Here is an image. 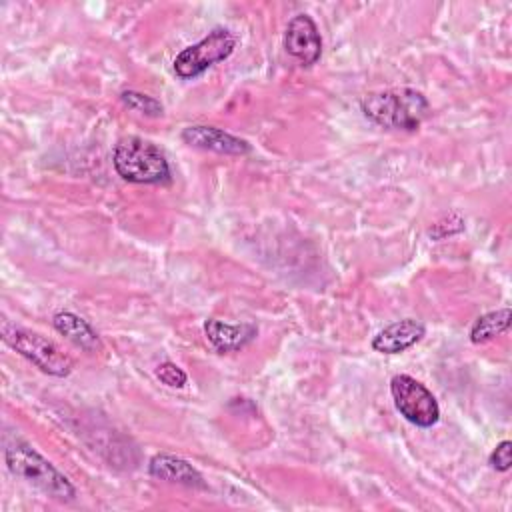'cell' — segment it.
<instances>
[{
  "instance_id": "6da1fadb",
  "label": "cell",
  "mask_w": 512,
  "mask_h": 512,
  "mask_svg": "<svg viewBox=\"0 0 512 512\" xmlns=\"http://www.w3.org/2000/svg\"><path fill=\"white\" fill-rule=\"evenodd\" d=\"M366 118L388 130H416L430 114L426 96L414 88L370 92L360 100Z\"/></svg>"
},
{
  "instance_id": "7a4b0ae2",
  "label": "cell",
  "mask_w": 512,
  "mask_h": 512,
  "mask_svg": "<svg viewBox=\"0 0 512 512\" xmlns=\"http://www.w3.org/2000/svg\"><path fill=\"white\" fill-rule=\"evenodd\" d=\"M4 460L8 470L26 480L28 484L42 490L46 496H52L62 502H70L76 496L74 484L42 454L24 442H14L4 450Z\"/></svg>"
},
{
  "instance_id": "3957f363",
  "label": "cell",
  "mask_w": 512,
  "mask_h": 512,
  "mask_svg": "<svg viewBox=\"0 0 512 512\" xmlns=\"http://www.w3.org/2000/svg\"><path fill=\"white\" fill-rule=\"evenodd\" d=\"M112 164L126 182L164 184L170 180V164L164 152L140 136L122 138L114 148Z\"/></svg>"
},
{
  "instance_id": "277c9868",
  "label": "cell",
  "mask_w": 512,
  "mask_h": 512,
  "mask_svg": "<svg viewBox=\"0 0 512 512\" xmlns=\"http://www.w3.org/2000/svg\"><path fill=\"white\" fill-rule=\"evenodd\" d=\"M0 334H2V340L12 350H16L20 356H24L36 368H40L42 372H46L50 376L64 378L74 368L72 360L64 352H60V348L56 344H52L50 340H46L44 336H40L32 330L16 326L10 320H2Z\"/></svg>"
},
{
  "instance_id": "5b68a950",
  "label": "cell",
  "mask_w": 512,
  "mask_h": 512,
  "mask_svg": "<svg viewBox=\"0 0 512 512\" xmlns=\"http://www.w3.org/2000/svg\"><path fill=\"white\" fill-rule=\"evenodd\" d=\"M236 44L238 40L228 28H214L212 32H208V36H204L192 46H186L176 54L172 62L174 72L182 80L196 78L202 72H206L210 66L226 60L234 52Z\"/></svg>"
},
{
  "instance_id": "8992f818",
  "label": "cell",
  "mask_w": 512,
  "mask_h": 512,
  "mask_svg": "<svg viewBox=\"0 0 512 512\" xmlns=\"http://www.w3.org/2000/svg\"><path fill=\"white\" fill-rule=\"evenodd\" d=\"M390 392L398 412L414 426L430 428L440 420V406L434 394L416 378L396 374L390 380Z\"/></svg>"
},
{
  "instance_id": "52a82bcc",
  "label": "cell",
  "mask_w": 512,
  "mask_h": 512,
  "mask_svg": "<svg viewBox=\"0 0 512 512\" xmlns=\"http://www.w3.org/2000/svg\"><path fill=\"white\" fill-rule=\"evenodd\" d=\"M284 48L302 66H314L322 56V38L308 14H296L284 30Z\"/></svg>"
},
{
  "instance_id": "ba28073f",
  "label": "cell",
  "mask_w": 512,
  "mask_h": 512,
  "mask_svg": "<svg viewBox=\"0 0 512 512\" xmlns=\"http://www.w3.org/2000/svg\"><path fill=\"white\" fill-rule=\"evenodd\" d=\"M182 140L194 148L228 154V156H242L250 152V144L246 140L234 134H228L216 126H204V124L186 126L182 130Z\"/></svg>"
},
{
  "instance_id": "9c48e42d",
  "label": "cell",
  "mask_w": 512,
  "mask_h": 512,
  "mask_svg": "<svg viewBox=\"0 0 512 512\" xmlns=\"http://www.w3.org/2000/svg\"><path fill=\"white\" fill-rule=\"evenodd\" d=\"M426 334V326L414 318H402L382 328L372 338V348L380 354H400L420 342Z\"/></svg>"
},
{
  "instance_id": "30bf717a",
  "label": "cell",
  "mask_w": 512,
  "mask_h": 512,
  "mask_svg": "<svg viewBox=\"0 0 512 512\" xmlns=\"http://www.w3.org/2000/svg\"><path fill=\"white\" fill-rule=\"evenodd\" d=\"M204 336L220 354L238 352L258 336V326L252 322L228 324L216 318H208L204 322Z\"/></svg>"
},
{
  "instance_id": "8fae6325",
  "label": "cell",
  "mask_w": 512,
  "mask_h": 512,
  "mask_svg": "<svg viewBox=\"0 0 512 512\" xmlns=\"http://www.w3.org/2000/svg\"><path fill=\"white\" fill-rule=\"evenodd\" d=\"M148 474L158 480L182 484L188 488H206L204 476L188 460L174 454L152 456L148 464Z\"/></svg>"
},
{
  "instance_id": "7c38bea8",
  "label": "cell",
  "mask_w": 512,
  "mask_h": 512,
  "mask_svg": "<svg viewBox=\"0 0 512 512\" xmlns=\"http://www.w3.org/2000/svg\"><path fill=\"white\" fill-rule=\"evenodd\" d=\"M52 326L58 334H62L66 340H70L74 346L86 352H94L100 348V338L96 330L74 312H56L52 318Z\"/></svg>"
},
{
  "instance_id": "4fadbf2b",
  "label": "cell",
  "mask_w": 512,
  "mask_h": 512,
  "mask_svg": "<svg viewBox=\"0 0 512 512\" xmlns=\"http://www.w3.org/2000/svg\"><path fill=\"white\" fill-rule=\"evenodd\" d=\"M510 328V308H500L476 318L470 328V340L474 344H484L504 334Z\"/></svg>"
},
{
  "instance_id": "5bb4252c",
  "label": "cell",
  "mask_w": 512,
  "mask_h": 512,
  "mask_svg": "<svg viewBox=\"0 0 512 512\" xmlns=\"http://www.w3.org/2000/svg\"><path fill=\"white\" fill-rule=\"evenodd\" d=\"M120 98L130 110L146 114V116H160L164 112V106L156 98H152L148 94H142V92H136V90H124L120 94Z\"/></svg>"
},
{
  "instance_id": "9a60e30c",
  "label": "cell",
  "mask_w": 512,
  "mask_h": 512,
  "mask_svg": "<svg viewBox=\"0 0 512 512\" xmlns=\"http://www.w3.org/2000/svg\"><path fill=\"white\" fill-rule=\"evenodd\" d=\"M156 376H158V380H160L162 384H166V386H170V388H182V386L188 382L186 372H184L178 364H174V362H170V360L158 364Z\"/></svg>"
},
{
  "instance_id": "2e32d148",
  "label": "cell",
  "mask_w": 512,
  "mask_h": 512,
  "mask_svg": "<svg viewBox=\"0 0 512 512\" xmlns=\"http://www.w3.org/2000/svg\"><path fill=\"white\" fill-rule=\"evenodd\" d=\"M490 466L498 472H506L512 466V442L502 440L490 454Z\"/></svg>"
}]
</instances>
